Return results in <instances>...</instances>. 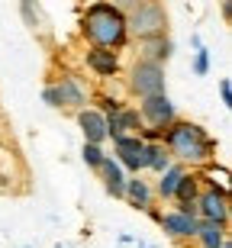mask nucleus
<instances>
[{"mask_svg":"<svg viewBox=\"0 0 232 248\" xmlns=\"http://www.w3.org/2000/svg\"><path fill=\"white\" fill-rule=\"evenodd\" d=\"M142 113H145V120H149L152 126H168V123L174 120V107H171V100H168L165 93H152V97H145Z\"/></svg>","mask_w":232,"mask_h":248,"instance_id":"423d86ee","label":"nucleus"},{"mask_svg":"<svg viewBox=\"0 0 232 248\" xmlns=\"http://www.w3.org/2000/svg\"><path fill=\"white\" fill-rule=\"evenodd\" d=\"M100 168H103V174H107V187H110L113 193H123V190H126V181H123L120 165H113L110 158H103V161H100Z\"/></svg>","mask_w":232,"mask_h":248,"instance_id":"4468645a","label":"nucleus"},{"mask_svg":"<svg viewBox=\"0 0 232 248\" xmlns=\"http://www.w3.org/2000/svg\"><path fill=\"white\" fill-rule=\"evenodd\" d=\"M165 229L171 232V235H197V226L200 222L194 219V213H171V216H165Z\"/></svg>","mask_w":232,"mask_h":248,"instance_id":"6e6552de","label":"nucleus"},{"mask_svg":"<svg viewBox=\"0 0 232 248\" xmlns=\"http://www.w3.org/2000/svg\"><path fill=\"white\" fill-rule=\"evenodd\" d=\"M46 100L52 103V107H58V93H55V87H48V91H46Z\"/></svg>","mask_w":232,"mask_h":248,"instance_id":"aec40b11","label":"nucleus"},{"mask_svg":"<svg viewBox=\"0 0 232 248\" xmlns=\"http://www.w3.org/2000/svg\"><path fill=\"white\" fill-rule=\"evenodd\" d=\"M136 126H139V116H136L132 110H123V113L116 110V113H113V120L107 123V132H113V136L120 139L126 129H136Z\"/></svg>","mask_w":232,"mask_h":248,"instance_id":"9b49d317","label":"nucleus"},{"mask_svg":"<svg viewBox=\"0 0 232 248\" xmlns=\"http://www.w3.org/2000/svg\"><path fill=\"white\" fill-rule=\"evenodd\" d=\"M181 177H184V171H181V168H171L165 174V181H161V197H174V187H177Z\"/></svg>","mask_w":232,"mask_h":248,"instance_id":"f3484780","label":"nucleus"},{"mask_svg":"<svg viewBox=\"0 0 232 248\" xmlns=\"http://www.w3.org/2000/svg\"><path fill=\"white\" fill-rule=\"evenodd\" d=\"M132 91L142 93V97H152V93L165 91V71L158 68V62H139L132 68Z\"/></svg>","mask_w":232,"mask_h":248,"instance_id":"20e7f679","label":"nucleus"},{"mask_svg":"<svg viewBox=\"0 0 232 248\" xmlns=\"http://www.w3.org/2000/svg\"><path fill=\"white\" fill-rule=\"evenodd\" d=\"M87 64H91L97 74H116V68H120V62H116V55L113 52H107V48H93L91 55H87Z\"/></svg>","mask_w":232,"mask_h":248,"instance_id":"9d476101","label":"nucleus"},{"mask_svg":"<svg viewBox=\"0 0 232 248\" xmlns=\"http://www.w3.org/2000/svg\"><path fill=\"white\" fill-rule=\"evenodd\" d=\"M113 3H116V7H123V10H136L142 0H113Z\"/></svg>","mask_w":232,"mask_h":248,"instance_id":"6ab92c4d","label":"nucleus"},{"mask_svg":"<svg viewBox=\"0 0 232 248\" xmlns=\"http://www.w3.org/2000/svg\"><path fill=\"white\" fill-rule=\"evenodd\" d=\"M84 32L97 42V46H120L126 39V19L120 16V10L113 3H93L84 16Z\"/></svg>","mask_w":232,"mask_h":248,"instance_id":"f257e3e1","label":"nucleus"},{"mask_svg":"<svg viewBox=\"0 0 232 248\" xmlns=\"http://www.w3.org/2000/svg\"><path fill=\"white\" fill-rule=\"evenodd\" d=\"M223 100H226V103L232 100V93H229V81H223Z\"/></svg>","mask_w":232,"mask_h":248,"instance_id":"412c9836","label":"nucleus"},{"mask_svg":"<svg viewBox=\"0 0 232 248\" xmlns=\"http://www.w3.org/2000/svg\"><path fill=\"white\" fill-rule=\"evenodd\" d=\"M129 200L136 203V206H149V187L142 184V181H129Z\"/></svg>","mask_w":232,"mask_h":248,"instance_id":"dca6fc26","label":"nucleus"},{"mask_svg":"<svg viewBox=\"0 0 232 248\" xmlns=\"http://www.w3.org/2000/svg\"><path fill=\"white\" fill-rule=\"evenodd\" d=\"M58 103H68V107H77V103H84V93L81 87L75 84V78H65V81L58 84Z\"/></svg>","mask_w":232,"mask_h":248,"instance_id":"f8f14e48","label":"nucleus"},{"mask_svg":"<svg viewBox=\"0 0 232 248\" xmlns=\"http://www.w3.org/2000/svg\"><path fill=\"white\" fill-rule=\"evenodd\" d=\"M200 206H203V213H206V219H210V222H219V226L226 222V197H223V193H216V190L203 193Z\"/></svg>","mask_w":232,"mask_h":248,"instance_id":"1a4fd4ad","label":"nucleus"},{"mask_svg":"<svg viewBox=\"0 0 232 248\" xmlns=\"http://www.w3.org/2000/svg\"><path fill=\"white\" fill-rule=\"evenodd\" d=\"M197 235L203 239V248H219L223 245V226H219V222H203V226H197Z\"/></svg>","mask_w":232,"mask_h":248,"instance_id":"ddd939ff","label":"nucleus"},{"mask_svg":"<svg viewBox=\"0 0 232 248\" xmlns=\"http://www.w3.org/2000/svg\"><path fill=\"white\" fill-rule=\"evenodd\" d=\"M219 248H229V245H226V242H223V245H219Z\"/></svg>","mask_w":232,"mask_h":248,"instance_id":"4be33fe9","label":"nucleus"},{"mask_svg":"<svg viewBox=\"0 0 232 248\" xmlns=\"http://www.w3.org/2000/svg\"><path fill=\"white\" fill-rule=\"evenodd\" d=\"M77 123H81V129H84V136H87V142H103L107 139V120H103L97 110H84L81 116H77Z\"/></svg>","mask_w":232,"mask_h":248,"instance_id":"0eeeda50","label":"nucleus"},{"mask_svg":"<svg viewBox=\"0 0 232 248\" xmlns=\"http://www.w3.org/2000/svg\"><path fill=\"white\" fill-rule=\"evenodd\" d=\"M145 52H149L152 62H161V58L171 55V42L161 36H152V39H145Z\"/></svg>","mask_w":232,"mask_h":248,"instance_id":"2eb2a0df","label":"nucleus"},{"mask_svg":"<svg viewBox=\"0 0 232 248\" xmlns=\"http://www.w3.org/2000/svg\"><path fill=\"white\" fill-rule=\"evenodd\" d=\"M84 161H87L91 168H100V161H103V152H100L97 145H93V142H87V145H84Z\"/></svg>","mask_w":232,"mask_h":248,"instance_id":"a211bd4d","label":"nucleus"},{"mask_svg":"<svg viewBox=\"0 0 232 248\" xmlns=\"http://www.w3.org/2000/svg\"><path fill=\"white\" fill-rule=\"evenodd\" d=\"M116 155L123 158V165L139 171V168H149V145L142 139H126L120 136L116 139Z\"/></svg>","mask_w":232,"mask_h":248,"instance_id":"39448f33","label":"nucleus"},{"mask_svg":"<svg viewBox=\"0 0 232 248\" xmlns=\"http://www.w3.org/2000/svg\"><path fill=\"white\" fill-rule=\"evenodd\" d=\"M168 145L174 148L177 158H187V161H203L213 152V139L206 136L200 126L194 123H177L171 132H168Z\"/></svg>","mask_w":232,"mask_h":248,"instance_id":"f03ea898","label":"nucleus"},{"mask_svg":"<svg viewBox=\"0 0 232 248\" xmlns=\"http://www.w3.org/2000/svg\"><path fill=\"white\" fill-rule=\"evenodd\" d=\"M126 26L136 32L139 39H152V36H161L168 26V16L165 10H161V3H155V0H142L139 7L132 10V16Z\"/></svg>","mask_w":232,"mask_h":248,"instance_id":"7ed1b4c3","label":"nucleus"}]
</instances>
